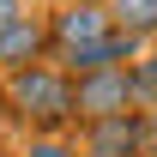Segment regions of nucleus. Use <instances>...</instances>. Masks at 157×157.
Listing matches in <instances>:
<instances>
[{"mask_svg":"<svg viewBox=\"0 0 157 157\" xmlns=\"http://www.w3.org/2000/svg\"><path fill=\"white\" fill-rule=\"evenodd\" d=\"M133 109V73L127 67H103V73H85L73 85V115L85 121H109Z\"/></svg>","mask_w":157,"mask_h":157,"instance_id":"f257e3e1","label":"nucleus"},{"mask_svg":"<svg viewBox=\"0 0 157 157\" xmlns=\"http://www.w3.org/2000/svg\"><path fill=\"white\" fill-rule=\"evenodd\" d=\"M12 103L30 109L36 121H67L73 115V85H67L60 73H48V67H24L18 85H12Z\"/></svg>","mask_w":157,"mask_h":157,"instance_id":"f03ea898","label":"nucleus"},{"mask_svg":"<svg viewBox=\"0 0 157 157\" xmlns=\"http://www.w3.org/2000/svg\"><path fill=\"white\" fill-rule=\"evenodd\" d=\"M139 151H145V115L139 109L91 121V133H85V157H139Z\"/></svg>","mask_w":157,"mask_h":157,"instance_id":"7ed1b4c3","label":"nucleus"},{"mask_svg":"<svg viewBox=\"0 0 157 157\" xmlns=\"http://www.w3.org/2000/svg\"><path fill=\"white\" fill-rule=\"evenodd\" d=\"M115 30V18H109V6H97V0H78V6H67L55 18V48H67V42H97Z\"/></svg>","mask_w":157,"mask_h":157,"instance_id":"20e7f679","label":"nucleus"},{"mask_svg":"<svg viewBox=\"0 0 157 157\" xmlns=\"http://www.w3.org/2000/svg\"><path fill=\"white\" fill-rule=\"evenodd\" d=\"M36 55H42V24L36 18H18L12 30H0V67L6 73H24Z\"/></svg>","mask_w":157,"mask_h":157,"instance_id":"39448f33","label":"nucleus"},{"mask_svg":"<svg viewBox=\"0 0 157 157\" xmlns=\"http://www.w3.org/2000/svg\"><path fill=\"white\" fill-rule=\"evenodd\" d=\"M115 30H133V36H157V0H115L109 6Z\"/></svg>","mask_w":157,"mask_h":157,"instance_id":"423d86ee","label":"nucleus"},{"mask_svg":"<svg viewBox=\"0 0 157 157\" xmlns=\"http://www.w3.org/2000/svg\"><path fill=\"white\" fill-rule=\"evenodd\" d=\"M127 73H133V103H157V48L139 67H127Z\"/></svg>","mask_w":157,"mask_h":157,"instance_id":"0eeeda50","label":"nucleus"},{"mask_svg":"<svg viewBox=\"0 0 157 157\" xmlns=\"http://www.w3.org/2000/svg\"><path fill=\"white\" fill-rule=\"evenodd\" d=\"M24 157H73V151H67V145H55V139H36Z\"/></svg>","mask_w":157,"mask_h":157,"instance_id":"6e6552de","label":"nucleus"},{"mask_svg":"<svg viewBox=\"0 0 157 157\" xmlns=\"http://www.w3.org/2000/svg\"><path fill=\"white\" fill-rule=\"evenodd\" d=\"M18 24V0H0V30H12Z\"/></svg>","mask_w":157,"mask_h":157,"instance_id":"1a4fd4ad","label":"nucleus"}]
</instances>
